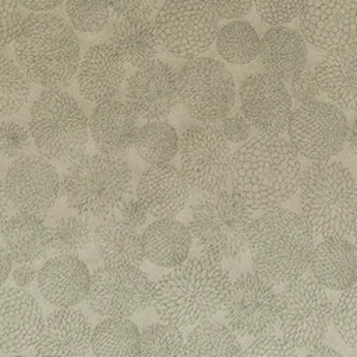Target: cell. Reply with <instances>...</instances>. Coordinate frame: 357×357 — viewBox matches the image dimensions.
<instances>
[{"mask_svg":"<svg viewBox=\"0 0 357 357\" xmlns=\"http://www.w3.org/2000/svg\"><path fill=\"white\" fill-rule=\"evenodd\" d=\"M301 176L297 151L279 135L251 137L231 156L233 190L252 211L282 206L298 191Z\"/></svg>","mask_w":357,"mask_h":357,"instance_id":"obj_1","label":"cell"},{"mask_svg":"<svg viewBox=\"0 0 357 357\" xmlns=\"http://www.w3.org/2000/svg\"><path fill=\"white\" fill-rule=\"evenodd\" d=\"M230 286L220 261L201 254L170 268L155 283L152 305L160 321L185 329L220 312Z\"/></svg>","mask_w":357,"mask_h":357,"instance_id":"obj_2","label":"cell"},{"mask_svg":"<svg viewBox=\"0 0 357 357\" xmlns=\"http://www.w3.org/2000/svg\"><path fill=\"white\" fill-rule=\"evenodd\" d=\"M247 247L254 272L284 284L307 271L314 251V231L304 218L286 208L264 211L252 219Z\"/></svg>","mask_w":357,"mask_h":357,"instance_id":"obj_3","label":"cell"},{"mask_svg":"<svg viewBox=\"0 0 357 357\" xmlns=\"http://www.w3.org/2000/svg\"><path fill=\"white\" fill-rule=\"evenodd\" d=\"M14 53L26 77L43 88L67 86L81 61L75 29L49 13H32L24 18L14 39Z\"/></svg>","mask_w":357,"mask_h":357,"instance_id":"obj_4","label":"cell"},{"mask_svg":"<svg viewBox=\"0 0 357 357\" xmlns=\"http://www.w3.org/2000/svg\"><path fill=\"white\" fill-rule=\"evenodd\" d=\"M301 216L315 234L347 236L357 225V181L340 162H312L298 185Z\"/></svg>","mask_w":357,"mask_h":357,"instance_id":"obj_5","label":"cell"},{"mask_svg":"<svg viewBox=\"0 0 357 357\" xmlns=\"http://www.w3.org/2000/svg\"><path fill=\"white\" fill-rule=\"evenodd\" d=\"M132 190V170L120 155L84 153L61 178V194L68 209L91 220L120 211Z\"/></svg>","mask_w":357,"mask_h":357,"instance_id":"obj_6","label":"cell"},{"mask_svg":"<svg viewBox=\"0 0 357 357\" xmlns=\"http://www.w3.org/2000/svg\"><path fill=\"white\" fill-rule=\"evenodd\" d=\"M29 132L39 155L54 166H70L86 151L89 117L71 93L46 88L31 106Z\"/></svg>","mask_w":357,"mask_h":357,"instance_id":"obj_7","label":"cell"},{"mask_svg":"<svg viewBox=\"0 0 357 357\" xmlns=\"http://www.w3.org/2000/svg\"><path fill=\"white\" fill-rule=\"evenodd\" d=\"M251 211L234 190L204 192L191 206L188 229L202 254L216 261L236 259L248 248Z\"/></svg>","mask_w":357,"mask_h":357,"instance_id":"obj_8","label":"cell"},{"mask_svg":"<svg viewBox=\"0 0 357 357\" xmlns=\"http://www.w3.org/2000/svg\"><path fill=\"white\" fill-rule=\"evenodd\" d=\"M333 307L325 287L301 275L287 283L278 300V326L294 349H310L324 342Z\"/></svg>","mask_w":357,"mask_h":357,"instance_id":"obj_9","label":"cell"},{"mask_svg":"<svg viewBox=\"0 0 357 357\" xmlns=\"http://www.w3.org/2000/svg\"><path fill=\"white\" fill-rule=\"evenodd\" d=\"M178 100L187 114L199 123L226 117L236 102V82L226 66L212 57H195L177 71Z\"/></svg>","mask_w":357,"mask_h":357,"instance_id":"obj_10","label":"cell"},{"mask_svg":"<svg viewBox=\"0 0 357 357\" xmlns=\"http://www.w3.org/2000/svg\"><path fill=\"white\" fill-rule=\"evenodd\" d=\"M218 18L208 0H163L153 22L159 45L173 57L190 60L215 43Z\"/></svg>","mask_w":357,"mask_h":357,"instance_id":"obj_11","label":"cell"},{"mask_svg":"<svg viewBox=\"0 0 357 357\" xmlns=\"http://www.w3.org/2000/svg\"><path fill=\"white\" fill-rule=\"evenodd\" d=\"M177 155L180 170L192 190L204 194L226 187L233 152L220 128L211 123L188 124L180 134Z\"/></svg>","mask_w":357,"mask_h":357,"instance_id":"obj_12","label":"cell"},{"mask_svg":"<svg viewBox=\"0 0 357 357\" xmlns=\"http://www.w3.org/2000/svg\"><path fill=\"white\" fill-rule=\"evenodd\" d=\"M153 289L155 283L139 266L105 264L92 272L85 301L96 315L131 318L152 304Z\"/></svg>","mask_w":357,"mask_h":357,"instance_id":"obj_13","label":"cell"},{"mask_svg":"<svg viewBox=\"0 0 357 357\" xmlns=\"http://www.w3.org/2000/svg\"><path fill=\"white\" fill-rule=\"evenodd\" d=\"M349 121L340 107L324 100L300 103L289 119L287 134L298 155L311 162L329 160L347 139Z\"/></svg>","mask_w":357,"mask_h":357,"instance_id":"obj_14","label":"cell"},{"mask_svg":"<svg viewBox=\"0 0 357 357\" xmlns=\"http://www.w3.org/2000/svg\"><path fill=\"white\" fill-rule=\"evenodd\" d=\"M278 300L272 282L255 272H244L231 280L222 310L225 321L240 336L268 333L278 324Z\"/></svg>","mask_w":357,"mask_h":357,"instance_id":"obj_15","label":"cell"},{"mask_svg":"<svg viewBox=\"0 0 357 357\" xmlns=\"http://www.w3.org/2000/svg\"><path fill=\"white\" fill-rule=\"evenodd\" d=\"M4 184L15 211L46 218L61 194V180L54 165L39 153H24L7 167Z\"/></svg>","mask_w":357,"mask_h":357,"instance_id":"obj_16","label":"cell"},{"mask_svg":"<svg viewBox=\"0 0 357 357\" xmlns=\"http://www.w3.org/2000/svg\"><path fill=\"white\" fill-rule=\"evenodd\" d=\"M300 33L324 53L357 49V0H304Z\"/></svg>","mask_w":357,"mask_h":357,"instance_id":"obj_17","label":"cell"},{"mask_svg":"<svg viewBox=\"0 0 357 357\" xmlns=\"http://www.w3.org/2000/svg\"><path fill=\"white\" fill-rule=\"evenodd\" d=\"M238 98L241 113L257 131L279 135L287 130L293 102L282 79L268 73L248 74L241 81Z\"/></svg>","mask_w":357,"mask_h":357,"instance_id":"obj_18","label":"cell"},{"mask_svg":"<svg viewBox=\"0 0 357 357\" xmlns=\"http://www.w3.org/2000/svg\"><path fill=\"white\" fill-rule=\"evenodd\" d=\"M126 103L138 119H166L180 103L177 71L159 59L135 68L126 84Z\"/></svg>","mask_w":357,"mask_h":357,"instance_id":"obj_19","label":"cell"},{"mask_svg":"<svg viewBox=\"0 0 357 357\" xmlns=\"http://www.w3.org/2000/svg\"><path fill=\"white\" fill-rule=\"evenodd\" d=\"M45 324L43 310L25 287H0V351L17 354L33 347Z\"/></svg>","mask_w":357,"mask_h":357,"instance_id":"obj_20","label":"cell"},{"mask_svg":"<svg viewBox=\"0 0 357 357\" xmlns=\"http://www.w3.org/2000/svg\"><path fill=\"white\" fill-rule=\"evenodd\" d=\"M127 74V66L110 43H98L84 53L75 82L82 99L98 105L114 99Z\"/></svg>","mask_w":357,"mask_h":357,"instance_id":"obj_21","label":"cell"},{"mask_svg":"<svg viewBox=\"0 0 357 357\" xmlns=\"http://www.w3.org/2000/svg\"><path fill=\"white\" fill-rule=\"evenodd\" d=\"M190 184L172 162L148 165L138 176L135 197L153 218H174L187 205Z\"/></svg>","mask_w":357,"mask_h":357,"instance_id":"obj_22","label":"cell"},{"mask_svg":"<svg viewBox=\"0 0 357 357\" xmlns=\"http://www.w3.org/2000/svg\"><path fill=\"white\" fill-rule=\"evenodd\" d=\"M92 273L74 254H56L38 271V289L54 307H74L84 301L91 287Z\"/></svg>","mask_w":357,"mask_h":357,"instance_id":"obj_23","label":"cell"},{"mask_svg":"<svg viewBox=\"0 0 357 357\" xmlns=\"http://www.w3.org/2000/svg\"><path fill=\"white\" fill-rule=\"evenodd\" d=\"M92 324L74 307H56L45 317L43 329L35 347L38 356L82 357L91 351Z\"/></svg>","mask_w":357,"mask_h":357,"instance_id":"obj_24","label":"cell"},{"mask_svg":"<svg viewBox=\"0 0 357 357\" xmlns=\"http://www.w3.org/2000/svg\"><path fill=\"white\" fill-rule=\"evenodd\" d=\"M0 241L15 264H38L46 261L54 245L52 226L43 218L15 211L0 230Z\"/></svg>","mask_w":357,"mask_h":357,"instance_id":"obj_25","label":"cell"},{"mask_svg":"<svg viewBox=\"0 0 357 357\" xmlns=\"http://www.w3.org/2000/svg\"><path fill=\"white\" fill-rule=\"evenodd\" d=\"M138 128L137 114L121 100L98 103L89 116V137L103 153L124 155L132 148Z\"/></svg>","mask_w":357,"mask_h":357,"instance_id":"obj_26","label":"cell"},{"mask_svg":"<svg viewBox=\"0 0 357 357\" xmlns=\"http://www.w3.org/2000/svg\"><path fill=\"white\" fill-rule=\"evenodd\" d=\"M310 268L325 289L343 291L357 283V245L346 236L324 237L314 247Z\"/></svg>","mask_w":357,"mask_h":357,"instance_id":"obj_27","label":"cell"},{"mask_svg":"<svg viewBox=\"0 0 357 357\" xmlns=\"http://www.w3.org/2000/svg\"><path fill=\"white\" fill-rule=\"evenodd\" d=\"M259 60L265 73L289 82L307 66L305 39L289 26H272L261 38Z\"/></svg>","mask_w":357,"mask_h":357,"instance_id":"obj_28","label":"cell"},{"mask_svg":"<svg viewBox=\"0 0 357 357\" xmlns=\"http://www.w3.org/2000/svg\"><path fill=\"white\" fill-rule=\"evenodd\" d=\"M107 28V40L130 68H138L156 59L159 39L151 18L114 17Z\"/></svg>","mask_w":357,"mask_h":357,"instance_id":"obj_29","label":"cell"},{"mask_svg":"<svg viewBox=\"0 0 357 357\" xmlns=\"http://www.w3.org/2000/svg\"><path fill=\"white\" fill-rule=\"evenodd\" d=\"M314 73L328 99L342 110L357 113V53H325Z\"/></svg>","mask_w":357,"mask_h":357,"instance_id":"obj_30","label":"cell"},{"mask_svg":"<svg viewBox=\"0 0 357 357\" xmlns=\"http://www.w3.org/2000/svg\"><path fill=\"white\" fill-rule=\"evenodd\" d=\"M93 244L99 258L106 265L141 266L146 259L142 237L137 229L116 213L98 220L93 230Z\"/></svg>","mask_w":357,"mask_h":357,"instance_id":"obj_31","label":"cell"},{"mask_svg":"<svg viewBox=\"0 0 357 357\" xmlns=\"http://www.w3.org/2000/svg\"><path fill=\"white\" fill-rule=\"evenodd\" d=\"M141 237L145 258L167 269L188 258L192 243L188 226L174 218H158L146 226Z\"/></svg>","mask_w":357,"mask_h":357,"instance_id":"obj_32","label":"cell"},{"mask_svg":"<svg viewBox=\"0 0 357 357\" xmlns=\"http://www.w3.org/2000/svg\"><path fill=\"white\" fill-rule=\"evenodd\" d=\"M139 329L124 317H105L93 329L91 351L98 357L138 356Z\"/></svg>","mask_w":357,"mask_h":357,"instance_id":"obj_33","label":"cell"},{"mask_svg":"<svg viewBox=\"0 0 357 357\" xmlns=\"http://www.w3.org/2000/svg\"><path fill=\"white\" fill-rule=\"evenodd\" d=\"M241 354L237 333L218 321H202L190 331L184 343V356L231 357Z\"/></svg>","mask_w":357,"mask_h":357,"instance_id":"obj_34","label":"cell"},{"mask_svg":"<svg viewBox=\"0 0 357 357\" xmlns=\"http://www.w3.org/2000/svg\"><path fill=\"white\" fill-rule=\"evenodd\" d=\"M180 135L167 120H149L138 128L134 151L148 165L172 162L178 153Z\"/></svg>","mask_w":357,"mask_h":357,"instance_id":"obj_35","label":"cell"},{"mask_svg":"<svg viewBox=\"0 0 357 357\" xmlns=\"http://www.w3.org/2000/svg\"><path fill=\"white\" fill-rule=\"evenodd\" d=\"M215 46L223 60L241 66L259 57L261 38L250 22L231 20L218 29Z\"/></svg>","mask_w":357,"mask_h":357,"instance_id":"obj_36","label":"cell"},{"mask_svg":"<svg viewBox=\"0 0 357 357\" xmlns=\"http://www.w3.org/2000/svg\"><path fill=\"white\" fill-rule=\"evenodd\" d=\"M31 92L32 81L18 61L0 53V117L20 113L26 106Z\"/></svg>","mask_w":357,"mask_h":357,"instance_id":"obj_37","label":"cell"},{"mask_svg":"<svg viewBox=\"0 0 357 357\" xmlns=\"http://www.w3.org/2000/svg\"><path fill=\"white\" fill-rule=\"evenodd\" d=\"M93 220L71 211L59 215L52 226L56 254L79 255L93 244Z\"/></svg>","mask_w":357,"mask_h":357,"instance_id":"obj_38","label":"cell"},{"mask_svg":"<svg viewBox=\"0 0 357 357\" xmlns=\"http://www.w3.org/2000/svg\"><path fill=\"white\" fill-rule=\"evenodd\" d=\"M185 339L180 328L167 322H153L139 331L138 356L174 357L184 356Z\"/></svg>","mask_w":357,"mask_h":357,"instance_id":"obj_39","label":"cell"},{"mask_svg":"<svg viewBox=\"0 0 357 357\" xmlns=\"http://www.w3.org/2000/svg\"><path fill=\"white\" fill-rule=\"evenodd\" d=\"M64 7L68 22L78 32L98 33L109 25L107 0H64Z\"/></svg>","mask_w":357,"mask_h":357,"instance_id":"obj_40","label":"cell"},{"mask_svg":"<svg viewBox=\"0 0 357 357\" xmlns=\"http://www.w3.org/2000/svg\"><path fill=\"white\" fill-rule=\"evenodd\" d=\"M332 322L343 343L357 350V283L342 291L332 314Z\"/></svg>","mask_w":357,"mask_h":357,"instance_id":"obj_41","label":"cell"},{"mask_svg":"<svg viewBox=\"0 0 357 357\" xmlns=\"http://www.w3.org/2000/svg\"><path fill=\"white\" fill-rule=\"evenodd\" d=\"M304 0H254L258 17L271 26L286 25L300 15Z\"/></svg>","mask_w":357,"mask_h":357,"instance_id":"obj_42","label":"cell"},{"mask_svg":"<svg viewBox=\"0 0 357 357\" xmlns=\"http://www.w3.org/2000/svg\"><path fill=\"white\" fill-rule=\"evenodd\" d=\"M32 137L28 128L17 121L0 123V156L15 159L26 152L31 146Z\"/></svg>","mask_w":357,"mask_h":357,"instance_id":"obj_43","label":"cell"},{"mask_svg":"<svg viewBox=\"0 0 357 357\" xmlns=\"http://www.w3.org/2000/svg\"><path fill=\"white\" fill-rule=\"evenodd\" d=\"M24 14L17 0H0V50L14 42L18 35Z\"/></svg>","mask_w":357,"mask_h":357,"instance_id":"obj_44","label":"cell"},{"mask_svg":"<svg viewBox=\"0 0 357 357\" xmlns=\"http://www.w3.org/2000/svg\"><path fill=\"white\" fill-rule=\"evenodd\" d=\"M297 349H294L283 336L262 333L255 336V339L247 346L243 356H296Z\"/></svg>","mask_w":357,"mask_h":357,"instance_id":"obj_45","label":"cell"},{"mask_svg":"<svg viewBox=\"0 0 357 357\" xmlns=\"http://www.w3.org/2000/svg\"><path fill=\"white\" fill-rule=\"evenodd\" d=\"M289 92L291 98L298 103L317 100L321 95V88L318 85L314 70L305 66L298 74H296L289 81Z\"/></svg>","mask_w":357,"mask_h":357,"instance_id":"obj_46","label":"cell"},{"mask_svg":"<svg viewBox=\"0 0 357 357\" xmlns=\"http://www.w3.org/2000/svg\"><path fill=\"white\" fill-rule=\"evenodd\" d=\"M117 17L151 18L160 7L162 0H107Z\"/></svg>","mask_w":357,"mask_h":357,"instance_id":"obj_47","label":"cell"},{"mask_svg":"<svg viewBox=\"0 0 357 357\" xmlns=\"http://www.w3.org/2000/svg\"><path fill=\"white\" fill-rule=\"evenodd\" d=\"M251 124L244 117L243 113L226 116L220 120V131L226 137L229 142L233 144H243L250 138L251 134Z\"/></svg>","mask_w":357,"mask_h":357,"instance_id":"obj_48","label":"cell"},{"mask_svg":"<svg viewBox=\"0 0 357 357\" xmlns=\"http://www.w3.org/2000/svg\"><path fill=\"white\" fill-rule=\"evenodd\" d=\"M216 15L223 20H241L252 10L254 0H208Z\"/></svg>","mask_w":357,"mask_h":357,"instance_id":"obj_49","label":"cell"},{"mask_svg":"<svg viewBox=\"0 0 357 357\" xmlns=\"http://www.w3.org/2000/svg\"><path fill=\"white\" fill-rule=\"evenodd\" d=\"M119 212H120L121 219L137 230L141 229L146 223L148 216H149V212L146 211L144 204L137 197L135 198H127L123 202Z\"/></svg>","mask_w":357,"mask_h":357,"instance_id":"obj_50","label":"cell"},{"mask_svg":"<svg viewBox=\"0 0 357 357\" xmlns=\"http://www.w3.org/2000/svg\"><path fill=\"white\" fill-rule=\"evenodd\" d=\"M11 278L18 287H29L38 278L33 264H18L11 269Z\"/></svg>","mask_w":357,"mask_h":357,"instance_id":"obj_51","label":"cell"},{"mask_svg":"<svg viewBox=\"0 0 357 357\" xmlns=\"http://www.w3.org/2000/svg\"><path fill=\"white\" fill-rule=\"evenodd\" d=\"M21 7L31 13H49L57 8L64 0H17Z\"/></svg>","mask_w":357,"mask_h":357,"instance_id":"obj_52","label":"cell"},{"mask_svg":"<svg viewBox=\"0 0 357 357\" xmlns=\"http://www.w3.org/2000/svg\"><path fill=\"white\" fill-rule=\"evenodd\" d=\"M13 262L14 261L8 254V251L4 248L3 244H0V287L6 283V280L11 275Z\"/></svg>","mask_w":357,"mask_h":357,"instance_id":"obj_53","label":"cell"},{"mask_svg":"<svg viewBox=\"0 0 357 357\" xmlns=\"http://www.w3.org/2000/svg\"><path fill=\"white\" fill-rule=\"evenodd\" d=\"M10 199L7 195L4 180L0 177V230L3 229L4 223L10 216Z\"/></svg>","mask_w":357,"mask_h":357,"instance_id":"obj_54","label":"cell"},{"mask_svg":"<svg viewBox=\"0 0 357 357\" xmlns=\"http://www.w3.org/2000/svg\"><path fill=\"white\" fill-rule=\"evenodd\" d=\"M307 354L308 356H342V353L340 351H337L336 349H333L332 346H329V344H325V343H318V344H315V346H312V347H310L308 349V351H307Z\"/></svg>","mask_w":357,"mask_h":357,"instance_id":"obj_55","label":"cell"},{"mask_svg":"<svg viewBox=\"0 0 357 357\" xmlns=\"http://www.w3.org/2000/svg\"><path fill=\"white\" fill-rule=\"evenodd\" d=\"M347 145L353 155L357 156V117L349 124L347 130Z\"/></svg>","mask_w":357,"mask_h":357,"instance_id":"obj_56","label":"cell"},{"mask_svg":"<svg viewBox=\"0 0 357 357\" xmlns=\"http://www.w3.org/2000/svg\"><path fill=\"white\" fill-rule=\"evenodd\" d=\"M353 238H354V244L357 245V225H356V227L353 230Z\"/></svg>","mask_w":357,"mask_h":357,"instance_id":"obj_57","label":"cell"}]
</instances>
